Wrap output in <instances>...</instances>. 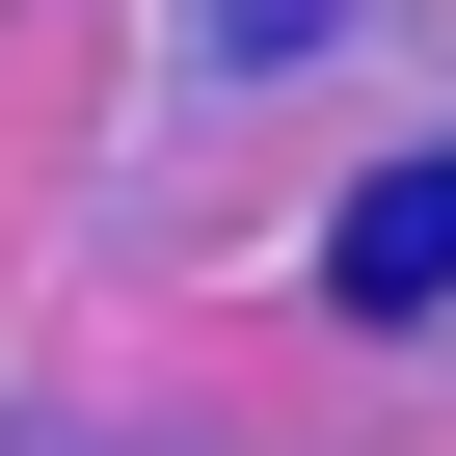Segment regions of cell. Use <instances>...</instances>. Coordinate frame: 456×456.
<instances>
[{
    "label": "cell",
    "mask_w": 456,
    "mask_h": 456,
    "mask_svg": "<svg viewBox=\"0 0 456 456\" xmlns=\"http://www.w3.org/2000/svg\"><path fill=\"white\" fill-rule=\"evenodd\" d=\"M322 269H349L376 322H429V296H456V161H376V188H349V242H322Z\"/></svg>",
    "instance_id": "obj_1"
}]
</instances>
